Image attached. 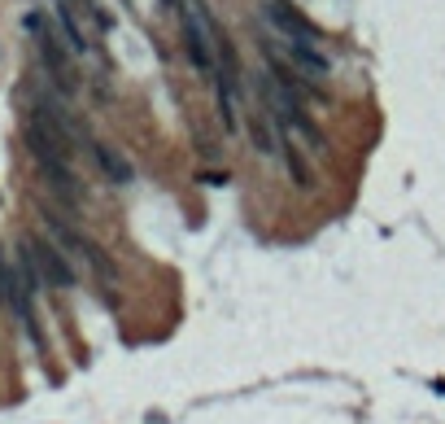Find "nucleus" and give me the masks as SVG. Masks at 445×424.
<instances>
[{
	"label": "nucleus",
	"mask_w": 445,
	"mask_h": 424,
	"mask_svg": "<svg viewBox=\"0 0 445 424\" xmlns=\"http://www.w3.org/2000/svg\"><path fill=\"white\" fill-rule=\"evenodd\" d=\"M22 27H27V35L35 40V49H40V62H44L48 75H53V84L62 88V92H79V70H75V62H70V53H66L62 31L48 27L44 14H27V18H22Z\"/></svg>",
	"instance_id": "f257e3e1"
},
{
	"label": "nucleus",
	"mask_w": 445,
	"mask_h": 424,
	"mask_svg": "<svg viewBox=\"0 0 445 424\" xmlns=\"http://www.w3.org/2000/svg\"><path fill=\"white\" fill-rule=\"evenodd\" d=\"M258 49H262V57H280L284 66H293L297 75L315 79V84H323L332 75V62L323 57L319 44H297V40H284V35H271L267 22L258 27Z\"/></svg>",
	"instance_id": "f03ea898"
},
{
	"label": "nucleus",
	"mask_w": 445,
	"mask_h": 424,
	"mask_svg": "<svg viewBox=\"0 0 445 424\" xmlns=\"http://www.w3.org/2000/svg\"><path fill=\"white\" fill-rule=\"evenodd\" d=\"M262 22H267L275 35H284V40H297V44H319V40H323L315 22H310L302 9H293L288 0H267V5H262Z\"/></svg>",
	"instance_id": "7ed1b4c3"
},
{
	"label": "nucleus",
	"mask_w": 445,
	"mask_h": 424,
	"mask_svg": "<svg viewBox=\"0 0 445 424\" xmlns=\"http://www.w3.org/2000/svg\"><path fill=\"white\" fill-rule=\"evenodd\" d=\"M184 49H188L192 70H201V75H214V70H219V62H214V31H210V22L201 27L197 0H188V14H184Z\"/></svg>",
	"instance_id": "20e7f679"
},
{
	"label": "nucleus",
	"mask_w": 445,
	"mask_h": 424,
	"mask_svg": "<svg viewBox=\"0 0 445 424\" xmlns=\"http://www.w3.org/2000/svg\"><path fill=\"white\" fill-rule=\"evenodd\" d=\"M31 254H35V263H40V276H44V285H53V289H70L75 285V263L66 258V250L57 241H48V237H31Z\"/></svg>",
	"instance_id": "39448f33"
},
{
	"label": "nucleus",
	"mask_w": 445,
	"mask_h": 424,
	"mask_svg": "<svg viewBox=\"0 0 445 424\" xmlns=\"http://www.w3.org/2000/svg\"><path fill=\"white\" fill-rule=\"evenodd\" d=\"M57 31H62V40L70 44V53H88L92 49V40H88V31H83V18H79V5L75 0H57Z\"/></svg>",
	"instance_id": "423d86ee"
},
{
	"label": "nucleus",
	"mask_w": 445,
	"mask_h": 424,
	"mask_svg": "<svg viewBox=\"0 0 445 424\" xmlns=\"http://www.w3.org/2000/svg\"><path fill=\"white\" fill-rule=\"evenodd\" d=\"M249 140H254V149L262 158H284V136L267 114H249Z\"/></svg>",
	"instance_id": "0eeeda50"
},
{
	"label": "nucleus",
	"mask_w": 445,
	"mask_h": 424,
	"mask_svg": "<svg viewBox=\"0 0 445 424\" xmlns=\"http://www.w3.org/2000/svg\"><path fill=\"white\" fill-rule=\"evenodd\" d=\"M88 149H92V158H96V167H101L105 180H114V184H131V175H136V171H131V162H127L118 149H110L105 140H92Z\"/></svg>",
	"instance_id": "6e6552de"
},
{
	"label": "nucleus",
	"mask_w": 445,
	"mask_h": 424,
	"mask_svg": "<svg viewBox=\"0 0 445 424\" xmlns=\"http://www.w3.org/2000/svg\"><path fill=\"white\" fill-rule=\"evenodd\" d=\"M214 105H219V119H223V136H236L240 132V119H236V84L227 75H214Z\"/></svg>",
	"instance_id": "1a4fd4ad"
},
{
	"label": "nucleus",
	"mask_w": 445,
	"mask_h": 424,
	"mask_svg": "<svg viewBox=\"0 0 445 424\" xmlns=\"http://www.w3.org/2000/svg\"><path fill=\"white\" fill-rule=\"evenodd\" d=\"M284 167H288V180H293V184H297V188L306 193V188H310V171H306L302 153H297L293 145H288V140H284Z\"/></svg>",
	"instance_id": "9d476101"
},
{
	"label": "nucleus",
	"mask_w": 445,
	"mask_h": 424,
	"mask_svg": "<svg viewBox=\"0 0 445 424\" xmlns=\"http://www.w3.org/2000/svg\"><path fill=\"white\" fill-rule=\"evenodd\" d=\"M197 153H206V158H219V140L201 132V136H197Z\"/></svg>",
	"instance_id": "9b49d317"
}]
</instances>
